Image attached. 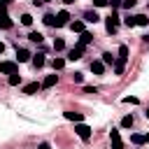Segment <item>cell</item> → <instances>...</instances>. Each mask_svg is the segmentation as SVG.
I'll use <instances>...</instances> for the list:
<instances>
[{
    "instance_id": "1",
    "label": "cell",
    "mask_w": 149,
    "mask_h": 149,
    "mask_svg": "<svg viewBox=\"0 0 149 149\" xmlns=\"http://www.w3.org/2000/svg\"><path fill=\"white\" fill-rule=\"evenodd\" d=\"M105 28H107V33H109V35H114V33H116V28H119V14H116L114 9H112V14L105 19Z\"/></svg>"
},
{
    "instance_id": "2",
    "label": "cell",
    "mask_w": 149,
    "mask_h": 149,
    "mask_svg": "<svg viewBox=\"0 0 149 149\" xmlns=\"http://www.w3.org/2000/svg\"><path fill=\"white\" fill-rule=\"evenodd\" d=\"M74 130H77V135H79L81 140H88V137H91V128H88L86 123H81V121L74 126Z\"/></svg>"
},
{
    "instance_id": "3",
    "label": "cell",
    "mask_w": 149,
    "mask_h": 149,
    "mask_svg": "<svg viewBox=\"0 0 149 149\" xmlns=\"http://www.w3.org/2000/svg\"><path fill=\"white\" fill-rule=\"evenodd\" d=\"M0 72L14 74V72H16V63H14V61H0Z\"/></svg>"
},
{
    "instance_id": "4",
    "label": "cell",
    "mask_w": 149,
    "mask_h": 149,
    "mask_svg": "<svg viewBox=\"0 0 149 149\" xmlns=\"http://www.w3.org/2000/svg\"><path fill=\"white\" fill-rule=\"evenodd\" d=\"M70 23V14L65 12V9H61L58 14H56V28H61V26H68Z\"/></svg>"
},
{
    "instance_id": "5",
    "label": "cell",
    "mask_w": 149,
    "mask_h": 149,
    "mask_svg": "<svg viewBox=\"0 0 149 149\" xmlns=\"http://www.w3.org/2000/svg\"><path fill=\"white\" fill-rule=\"evenodd\" d=\"M81 56H84V44L72 47V49H70V54H68V58H70V61H79Z\"/></svg>"
},
{
    "instance_id": "6",
    "label": "cell",
    "mask_w": 149,
    "mask_h": 149,
    "mask_svg": "<svg viewBox=\"0 0 149 149\" xmlns=\"http://www.w3.org/2000/svg\"><path fill=\"white\" fill-rule=\"evenodd\" d=\"M109 140H112V149H123V142H121V135H119V130H114V128H112V133H109Z\"/></svg>"
},
{
    "instance_id": "7",
    "label": "cell",
    "mask_w": 149,
    "mask_h": 149,
    "mask_svg": "<svg viewBox=\"0 0 149 149\" xmlns=\"http://www.w3.org/2000/svg\"><path fill=\"white\" fill-rule=\"evenodd\" d=\"M30 58H33V54H30L28 49H19V47H16V61H19V63H26V61H30Z\"/></svg>"
},
{
    "instance_id": "8",
    "label": "cell",
    "mask_w": 149,
    "mask_h": 149,
    "mask_svg": "<svg viewBox=\"0 0 149 149\" xmlns=\"http://www.w3.org/2000/svg\"><path fill=\"white\" fill-rule=\"evenodd\" d=\"M0 28H2V30L12 28V19H9V14H7L5 9H0Z\"/></svg>"
},
{
    "instance_id": "9",
    "label": "cell",
    "mask_w": 149,
    "mask_h": 149,
    "mask_svg": "<svg viewBox=\"0 0 149 149\" xmlns=\"http://www.w3.org/2000/svg\"><path fill=\"white\" fill-rule=\"evenodd\" d=\"M84 21H86V23H98V21H100V16H98V12L88 9V12H84Z\"/></svg>"
},
{
    "instance_id": "10",
    "label": "cell",
    "mask_w": 149,
    "mask_h": 149,
    "mask_svg": "<svg viewBox=\"0 0 149 149\" xmlns=\"http://www.w3.org/2000/svg\"><path fill=\"white\" fill-rule=\"evenodd\" d=\"M88 42H93V33H88V30H84V33H79V44H88Z\"/></svg>"
},
{
    "instance_id": "11",
    "label": "cell",
    "mask_w": 149,
    "mask_h": 149,
    "mask_svg": "<svg viewBox=\"0 0 149 149\" xmlns=\"http://www.w3.org/2000/svg\"><path fill=\"white\" fill-rule=\"evenodd\" d=\"M91 72L102 74V72H105V63H102V61H93V63H91Z\"/></svg>"
},
{
    "instance_id": "12",
    "label": "cell",
    "mask_w": 149,
    "mask_h": 149,
    "mask_svg": "<svg viewBox=\"0 0 149 149\" xmlns=\"http://www.w3.org/2000/svg\"><path fill=\"white\" fill-rule=\"evenodd\" d=\"M56 81H58V74H49V77H47V79L42 81V88H51V86H54Z\"/></svg>"
},
{
    "instance_id": "13",
    "label": "cell",
    "mask_w": 149,
    "mask_h": 149,
    "mask_svg": "<svg viewBox=\"0 0 149 149\" xmlns=\"http://www.w3.org/2000/svg\"><path fill=\"white\" fill-rule=\"evenodd\" d=\"M40 88H42V84L33 81V84H26V86H23V93H28V95H30V93H35V91H40Z\"/></svg>"
},
{
    "instance_id": "14",
    "label": "cell",
    "mask_w": 149,
    "mask_h": 149,
    "mask_svg": "<svg viewBox=\"0 0 149 149\" xmlns=\"http://www.w3.org/2000/svg\"><path fill=\"white\" fill-rule=\"evenodd\" d=\"M116 61H121V63H126V61H128V47H126V44H121V47H119V58H116Z\"/></svg>"
},
{
    "instance_id": "15",
    "label": "cell",
    "mask_w": 149,
    "mask_h": 149,
    "mask_svg": "<svg viewBox=\"0 0 149 149\" xmlns=\"http://www.w3.org/2000/svg\"><path fill=\"white\" fill-rule=\"evenodd\" d=\"M72 33H84V21H70Z\"/></svg>"
},
{
    "instance_id": "16",
    "label": "cell",
    "mask_w": 149,
    "mask_h": 149,
    "mask_svg": "<svg viewBox=\"0 0 149 149\" xmlns=\"http://www.w3.org/2000/svg\"><path fill=\"white\" fill-rule=\"evenodd\" d=\"M30 61H33V65H35V68H42V65H44V54H35Z\"/></svg>"
},
{
    "instance_id": "17",
    "label": "cell",
    "mask_w": 149,
    "mask_h": 149,
    "mask_svg": "<svg viewBox=\"0 0 149 149\" xmlns=\"http://www.w3.org/2000/svg\"><path fill=\"white\" fill-rule=\"evenodd\" d=\"M65 119H70V121H74V123H79L84 116H81L79 112H65Z\"/></svg>"
},
{
    "instance_id": "18",
    "label": "cell",
    "mask_w": 149,
    "mask_h": 149,
    "mask_svg": "<svg viewBox=\"0 0 149 149\" xmlns=\"http://www.w3.org/2000/svg\"><path fill=\"white\" fill-rule=\"evenodd\" d=\"M147 23H149V19H147L144 14H137V16H135V26H147Z\"/></svg>"
},
{
    "instance_id": "19",
    "label": "cell",
    "mask_w": 149,
    "mask_h": 149,
    "mask_svg": "<svg viewBox=\"0 0 149 149\" xmlns=\"http://www.w3.org/2000/svg\"><path fill=\"white\" fill-rule=\"evenodd\" d=\"M28 40H30V42H35V44H40V42H42V40H44V37H42V35H40V33H35V30H33V33H30V35H28Z\"/></svg>"
},
{
    "instance_id": "20",
    "label": "cell",
    "mask_w": 149,
    "mask_h": 149,
    "mask_svg": "<svg viewBox=\"0 0 149 149\" xmlns=\"http://www.w3.org/2000/svg\"><path fill=\"white\" fill-rule=\"evenodd\" d=\"M130 142H133V144H144V135L133 133V135H130Z\"/></svg>"
},
{
    "instance_id": "21",
    "label": "cell",
    "mask_w": 149,
    "mask_h": 149,
    "mask_svg": "<svg viewBox=\"0 0 149 149\" xmlns=\"http://www.w3.org/2000/svg\"><path fill=\"white\" fill-rule=\"evenodd\" d=\"M42 21H44L47 26H56V16H54V14H44V19H42Z\"/></svg>"
},
{
    "instance_id": "22",
    "label": "cell",
    "mask_w": 149,
    "mask_h": 149,
    "mask_svg": "<svg viewBox=\"0 0 149 149\" xmlns=\"http://www.w3.org/2000/svg\"><path fill=\"white\" fill-rule=\"evenodd\" d=\"M100 61H102L105 65H112V63H114V56H112V54L107 51V54H102V58H100Z\"/></svg>"
},
{
    "instance_id": "23",
    "label": "cell",
    "mask_w": 149,
    "mask_h": 149,
    "mask_svg": "<svg viewBox=\"0 0 149 149\" xmlns=\"http://www.w3.org/2000/svg\"><path fill=\"white\" fill-rule=\"evenodd\" d=\"M51 65H54V70H63L65 61H63V58H54V61H51Z\"/></svg>"
},
{
    "instance_id": "24",
    "label": "cell",
    "mask_w": 149,
    "mask_h": 149,
    "mask_svg": "<svg viewBox=\"0 0 149 149\" xmlns=\"http://www.w3.org/2000/svg\"><path fill=\"white\" fill-rule=\"evenodd\" d=\"M123 68H126V63L116 61V63H114V74H123Z\"/></svg>"
},
{
    "instance_id": "25",
    "label": "cell",
    "mask_w": 149,
    "mask_h": 149,
    "mask_svg": "<svg viewBox=\"0 0 149 149\" xmlns=\"http://www.w3.org/2000/svg\"><path fill=\"white\" fill-rule=\"evenodd\" d=\"M54 49H56V51H63V49H65V42H63L61 37H58V40H54Z\"/></svg>"
},
{
    "instance_id": "26",
    "label": "cell",
    "mask_w": 149,
    "mask_h": 149,
    "mask_svg": "<svg viewBox=\"0 0 149 149\" xmlns=\"http://www.w3.org/2000/svg\"><path fill=\"white\" fill-rule=\"evenodd\" d=\"M19 81H21V74H19V72H14V74H9V84H12V86H16Z\"/></svg>"
},
{
    "instance_id": "27",
    "label": "cell",
    "mask_w": 149,
    "mask_h": 149,
    "mask_svg": "<svg viewBox=\"0 0 149 149\" xmlns=\"http://www.w3.org/2000/svg\"><path fill=\"white\" fill-rule=\"evenodd\" d=\"M121 126H123V128H130V126H133V116H130V114L123 116V119H121Z\"/></svg>"
},
{
    "instance_id": "28",
    "label": "cell",
    "mask_w": 149,
    "mask_h": 149,
    "mask_svg": "<svg viewBox=\"0 0 149 149\" xmlns=\"http://www.w3.org/2000/svg\"><path fill=\"white\" fill-rule=\"evenodd\" d=\"M123 26H128V28H133V26H135V16H130V14H128V16L123 19Z\"/></svg>"
},
{
    "instance_id": "29",
    "label": "cell",
    "mask_w": 149,
    "mask_h": 149,
    "mask_svg": "<svg viewBox=\"0 0 149 149\" xmlns=\"http://www.w3.org/2000/svg\"><path fill=\"white\" fill-rule=\"evenodd\" d=\"M135 2L137 0H121V7L123 9H130V7H135Z\"/></svg>"
},
{
    "instance_id": "30",
    "label": "cell",
    "mask_w": 149,
    "mask_h": 149,
    "mask_svg": "<svg viewBox=\"0 0 149 149\" xmlns=\"http://www.w3.org/2000/svg\"><path fill=\"white\" fill-rule=\"evenodd\" d=\"M21 23H23V26H30V23H33V16H30V14H23V16H21Z\"/></svg>"
},
{
    "instance_id": "31",
    "label": "cell",
    "mask_w": 149,
    "mask_h": 149,
    "mask_svg": "<svg viewBox=\"0 0 149 149\" xmlns=\"http://www.w3.org/2000/svg\"><path fill=\"white\" fill-rule=\"evenodd\" d=\"M123 102H130V105H137L140 100H137L135 95H126V98H123Z\"/></svg>"
},
{
    "instance_id": "32",
    "label": "cell",
    "mask_w": 149,
    "mask_h": 149,
    "mask_svg": "<svg viewBox=\"0 0 149 149\" xmlns=\"http://www.w3.org/2000/svg\"><path fill=\"white\" fill-rule=\"evenodd\" d=\"M72 79H74L77 84H81V81H84V74H81V72H74V74H72Z\"/></svg>"
},
{
    "instance_id": "33",
    "label": "cell",
    "mask_w": 149,
    "mask_h": 149,
    "mask_svg": "<svg viewBox=\"0 0 149 149\" xmlns=\"http://www.w3.org/2000/svg\"><path fill=\"white\" fill-rule=\"evenodd\" d=\"M109 7H112V9H119V7H121V0H109Z\"/></svg>"
},
{
    "instance_id": "34",
    "label": "cell",
    "mask_w": 149,
    "mask_h": 149,
    "mask_svg": "<svg viewBox=\"0 0 149 149\" xmlns=\"http://www.w3.org/2000/svg\"><path fill=\"white\" fill-rule=\"evenodd\" d=\"M93 5L95 7H105V5H109V0H93Z\"/></svg>"
},
{
    "instance_id": "35",
    "label": "cell",
    "mask_w": 149,
    "mask_h": 149,
    "mask_svg": "<svg viewBox=\"0 0 149 149\" xmlns=\"http://www.w3.org/2000/svg\"><path fill=\"white\" fill-rule=\"evenodd\" d=\"M84 93H98V88H93V86H86V88H84Z\"/></svg>"
},
{
    "instance_id": "36",
    "label": "cell",
    "mask_w": 149,
    "mask_h": 149,
    "mask_svg": "<svg viewBox=\"0 0 149 149\" xmlns=\"http://www.w3.org/2000/svg\"><path fill=\"white\" fill-rule=\"evenodd\" d=\"M40 149H51V147H49L47 142H42V144H40Z\"/></svg>"
},
{
    "instance_id": "37",
    "label": "cell",
    "mask_w": 149,
    "mask_h": 149,
    "mask_svg": "<svg viewBox=\"0 0 149 149\" xmlns=\"http://www.w3.org/2000/svg\"><path fill=\"white\" fill-rule=\"evenodd\" d=\"M63 2H65V5H72V2H74V0H63Z\"/></svg>"
},
{
    "instance_id": "38",
    "label": "cell",
    "mask_w": 149,
    "mask_h": 149,
    "mask_svg": "<svg viewBox=\"0 0 149 149\" xmlns=\"http://www.w3.org/2000/svg\"><path fill=\"white\" fill-rule=\"evenodd\" d=\"M144 142H147V144H149V133H147V135H144Z\"/></svg>"
},
{
    "instance_id": "39",
    "label": "cell",
    "mask_w": 149,
    "mask_h": 149,
    "mask_svg": "<svg viewBox=\"0 0 149 149\" xmlns=\"http://www.w3.org/2000/svg\"><path fill=\"white\" fill-rule=\"evenodd\" d=\"M2 51H5V44H2V42H0V54H2Z\"/></svg>"
},
{
    "instance_id": "40",
    "label": "cell",
    "mask_w": 149,
    "mask_h": 149,
    "mask_svg": "<svg viewBox=\"0 0 149 149\" xmlns=\"http://www.w3.org/2000/svg\"><path fill=\"white\" fill-rule=\"evenodd\" d=\"M144 114H147V119H149V109H147V112H144Z\"/></svg>"
},
{
    "instance_id": "41",
    "label": "cell",
    "mask_w": 149,
    "mask_h": 149,
    "mask_svg": "<svg viewBox=\"0 0 149 149\" xmlns=\"http://www.w3.org/2000/svg\"><path fill=\"white\" fill-rule=\"evenodd\" d=\"M44 2H49V0H44Z\"/></svg>"
}]
</instances>
